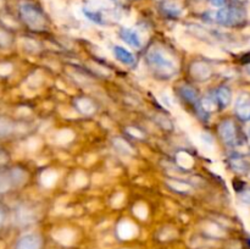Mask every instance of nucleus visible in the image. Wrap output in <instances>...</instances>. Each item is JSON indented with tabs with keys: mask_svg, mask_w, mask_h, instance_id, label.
I'll return each mask as SVG.
<instances>
[{
	"mask_svg": "<svg viewBox=\"0 0 250 249\" xmlns=\"http://www.w3.org/2000/svg\"><path fill=\"white\" fill-rule=\"evenodd\" d=\"M146 61L151 71L160 78L167 80L177 73V65L172 56L165 49L158 45L149 49L146 53Z\"/></svg>",
	"mask_w": 250,
	"mask_h": 249,
	"instance_id": "1",
	"label": "nucleus"
},
{
	"mask_svg": "<svg viewBox=\"0 0 250 249\" xmlns=\"http://www.w3.org/2000/svg\"><path fill=\"white\" fill-rule=\"evenodd\" d=\"M210 22L222 24V26H236L242 23L246 19V14L243 10L237 7H220L216 11H210L205 15Z\"/></svg>",
	"mask_w": 250,
	"mask_h": 249,
	"instance_id": "2",
	"label": "nucleus"
},
{
	"mask_svg": "<svg viewBox=\"0 0 250 249\" xmlns=\"http://www.w3.org/2000/svg\"><path fill=\"white\" fill-rule=\"evenodd\" d=\"M20 14H21L22 20L24 23L32 29H43L45 27V17H44L43 12L38 9L34 4L31 2H23L20 6Z\"/></svg>",
	"mask_w": 250,
	"mask_h": 249,
	"instance_id": "3",
	"label": "nucleus"
},
{
	"mask_svg": "<svg viewBox=\"0 0 250 249\" xmlns=\"http://www.w3.org/2000/svg\"><path fill=\"white\" fill-rule=\"evenodd\" d=\"M220 134H221L222 139L227 145H234L237 141V131L234 124L231 120H225L220 124Z\"/></svg>",
	"mask_w": 250,
	"mask_h": 249,
	"instance_id": "4",
	"label": "nucleus"
},
{
	"mask_svg": "<svg viewBox=\"0 0 250 249\" xmlns=\"http://www.w3.org/2000/svg\"><path fill=\"white\" fill-rule=\"evenodd\" d=\"M42 238L36 233H29L17 241L15 249H41Z\"/></svg>",
	"mask_w": 250,
	"mask_h": 249,
	"instance_id": "5",
	"label": "nucleus"
},
{
	"mask_svg": "<svg viewBox=\"0 0 250 249\" xmlns=\"http://www.w3.org/2000/svg\"><path fill=\"white\" fill-rule=\"evenodd\" d=\"M190 75L197 81H207L211 76V67L207 62L195 61L190 66Z\"/></svg>",
	"mask_w": 250,
	"mask_h": 249,
	"instance_id": "6",
	"label": "nucleus"
},
{
	"mask_svg": "<svg viewBox=\"0 0 250 249\" xmlns=\"http://www.w3.org/2000/svg\"><path fill=\"white\" fill-rule=\"evenodd\" d=\"M234 110H236L237 115L239 119L249 120L250 117V100L247 94H241L236 100V105H234Z\"/></svg>",
	"mask_w": 250,
	"mask_h": 249,
	"instance_id": "7",
	"label": "nucleus"
},
{
	"mask_svg": "<svg viewBox=\"0 0 250 249\" xmlns=\"http://www.w3.org/2000/svg\"><path fill=\"white\" fill-rule=\"evenodd\" d=\"M121 38L122 41L126 42L128 45H131L132 48H141L143 41H142V37L136 29L132 28H122L121 29Z\"/></svg>",
	"mask_w": 250,
	"mask_h": 249,
	"instance_id": "8",
	"label": "nucleus"
},
{
	"mask_svg": "<svg viewBox=\"0 0 250 249\" xmlns=\"http://www.w3.org/2000/svg\"><path fill=\"white\" fill-rule=\"evenodd\" d=\"M114 54H115V58H116L119 61H121L122 63H125V65H133L134 61H136L133 54L129 53L127 49L122 48V46H119V45L115 46Z\"/></svg>",
	"mask_w": 250,
	"mask_h": 249,
	"instance_id": "9",
	"label": "nucleus"
},
{
	"mask_svg": "<svg viewBox=\"0 0 250 249\" xmlns=\"http://www.w3.org/2000/svg\"><path fill=\"white\" fill-rule=\"evenodd\" d=\"M75 105L78 109V111L84 115H92L95 111L94 103L88 98H78L75 100Z\"/></svg>",
	"mask_w": 250,
	"mask_h": 249,
	"instance_id": "10",
	"label": "nucleus"
},
{
	"mask_svg": "<svg viewBox=\"0 0 250 249\" xmlns=\"http://www.w3.org/2000/svg\"><path fill=\"white\" fill-rule=\"evenodd\" d=\"M181 94L182 97L187 100L189 104H192L193 106L200 107V102L199 98H198V93L195 92V89H193L192 87H188V85H185V87L181 88ZM202 109V107H200Z\"/></svg>",
	"mask_w": 250,
	"mask_h": 249,
	"instance_id": "11",
	"label": "nucleus"
},
{
	"mask_svg": "<svg viewBox=\"0 0 250 249\" xmlns=\"http://www.w3.org/2000/svg\"><path fill=\"white\" fill-rule=\"evenodd\" d=\"M231 90L227 87H221L216 90V94H215V99H216L217 104L221 105L222 107L229 106V103H231Z\"/></svg>",
	"mask_w": 250,
	"mask_h": 249,
	"instance_id": "12",
	"label": "nucleus"
},
{
	"mask_svg": "<svg viewBox=\"0 0 250 249\" xmlns=\"http://www.w3.org/2000/svg\"><path fill=\"white\" fill-rule=\"evenodd\" d=\"M163 11L170 17H178L182 14V9L175 1H165L163 4Z\"/></svg>",
	"mask_w": 250,
	"mask_h": 249,
	"instance_id": "13",
	"label": "nucleus"
},
{
	"mask_svg": "<svg viewBox=\"0 0 250 249\" xmlns=\"http://www.w3.org/2000/svg\"><path fill=\"white\" fill-rule=\"evenodd\" d=\"M112 143H114V146L116 148V150L119 151V153L124 154V155H132V154L134 153L133 148H132L125 139L116 137V138H114Z\"/></svg>",
	"mask_w": 250,
	"mask_h": 249,
	"instance_id": "14",
	"label": "nucleus"
},
{
	"mask_svg": "<svg viewBox=\"0 0 250 249\" xmlns=\"http://www.w3.org/2000/svg\"><path fill=\"white\" fill-rule=\"evenodd\" d=\"M10 178H11L12 185H22L24 182V180L27 178L26 172L23 170H21L20 167H15L10 171Z\"/></svg>",
	"mask_w": 250,
	"mask_h": 249,
	"instance_id": "15",
	"label": "nucleus"
},
{
	"mask_svg": "<svg viewBox=\"0 0 250 249\" xmlns=\"http://www.w3.org/2000/svg\"><path fill=\"white\" fill-rule=\"evenodd\" d=\"M231 165L233 167L234 171L239 173H244L248 171V161L244 158H233L231 160Z\"/></svg>",
	"mask_w": 250,
	"mask_h": 249,
	"instance_id": "16",
	"label": "nucleus"
},
{
	"mask_svg": "<svg viewBox=\"0 0 250 249\" xmlns=\"http://www.w3.org/2000/svg\"><path fill=\"white\" fill-rule=\"evenodd\" d=\"M12 186L11 178H10L9 172H4V171H0V194L2 193H6L10 189V187Z\"/></svg>",
	"mask_w": 250,
	"mask_h": 249,
	"instance_id": "17",
	"label": "nucleus"
},
{
	"mask_svg": "<svg viewBox=\"0 0 250 249\" xmlns=\"http://www.w3.org/2000/svg\"><path fill=\"white\" fill-rule=\"evenodd\" d=\"M216 99L211 97H204L202 99V102H200V107H202V110H204V111L207 112L214 111V110L216 109Z\"/></svg>",
	"mask_w": 250,
	"mask_h": 249,
	"instance_id": "18",
	"label": "nucleus"
},
{
	"mask_svg": "<svg viewBox=\"0 0 250 249\" xmlns=\"http://www.w3.org/2000/svg\"><path fill=\"white\" fill-rule=\"evenodd\" d=\"M177 163L180 164L182 167L189 168V167H192V166H193V158L189 155V154L182 151V153H178Z\"/></svg>",
	"mask_w": 250,
	"mask_h": 249,
	"instance_id": "19",
	"label": "nucleus"
},
{
	"mask_svg": "<svg viewBox=\"0 0 250 249\" xmlns=\"http://www.w3.org/2000/svg\"><path fill=\"white\" fill-rule=\"evenodd\" d=\"M56 172L55 171H51V170H48L45 171V172L42 175V182H43L44 186H53L54 183H55L56 181Z\"/></svg>",
	"mask_w": 250,
	"mask_h": 249,
	"instance_id": "20",
	"label": "nucleus"
},
{
	"mask_svg": "<svg viewBox=\"0 0 250 249\" xmlns=\"http://www.w3.org/2000/svg\"><path fill=\"white\" fill-rule=\"evenodd\" d=\"M83 12H84L85 17H87V19H89L90 21L95 22V23H103L102 15H100L98 11H93V10H89L85 7V9H83Z\"/></svg>",
	"mask_w": 250,
	"mask_h": 249,
	"instance_id": "21",
	"label": "nucleus"
},
{
	"mask_svg": "<svg viewBox=\"0 0 250 249\" xmlns=\"http://www.w3.org/2000/svg\"><path fill=\"white\" fill-rule=\"evenodd\" d=\"M11 36L4 28H0V46H9L11 44Z\"/></svg>",
	"mask_w": 250,
	"mask_h": 249,
	"instance_id": "22",
	"label": "nucleus"
},
{
	"mask_svg": "<svg viewBox=\"0 0 250 249\" xmlns=\"http://www.w3.org/2000/svg\"><path fill=\"white\" fill-rule=\"evenodd\" d=\"M168 183L177 192H187V190H189V186H187L183 182H180V181H170Z\"/></svg>",
	"mask_w": 250,
	"mask_h": 249,
	"instance_id": "23",
	"label": "nucleus"
},
{
	"mask_svg": "<svg viewBox=\"0 0 250 249\" xmlns=\"http://www.w3.org/2000/svg\"><path fill=\"white\" fill-rule=\"evenodd\" d=\"M10 129H11L10 122L6 121L5 119H0V136H4V134L9 133Z\"/></svg>",
	"mask_w": 250,
	"mask_h": 249,
	"instance_id": "24",
	"label": "nucleus"
},
{
	"mask_svg": "<svg viewBox=\"0 0 250 249\" xmlns=\"http://www.w3.org/2000/svg\"><path fill=\"white\" fill-rule=\"evenodd\" d=\"M200 139H202V142L204 143V145H208L210 146V148H214V139H212V137L210 136V134L208 133H202V136H200Z\"/></svg>",
	"mask_w": 250,
	"mask_h": 249,
	"instance_id": "25",
	"label": "nucleus"
},
{
	"mask_svg": "<svg viewBox=\"0 0 250 249\" xmlns=\"http://www.w3.org/2000/svg\"><path fill=\"white\" fill-rule=\"evenodd\" d=\"M161 102H163V104L165 105L166 107H172L173 106L172 98H171L168 94H166L165 92H164L163 94H161Z\"/></svg>",
	"mask_w": 250,
	"mask_h": 249,
	"instance_id": "26",
	"label": "nucleus"
},
{
	"mask_svg": "<svg viewBox=\"0 0 250 249\" xmlns=\"http://www.w3.org/2000/svg\"><path fill=\"white\" fill-rule=\"evenodd\" d=\"M210 2H211L214 6H217V7H224L225 5H226L227 0H209Z\"/></svg>",
	"mask_w": 250,
	"mask_h": 249,
	"instance_id": "27",
	"label": "nucleus"
},
{
	"mask_svg": "<svg viewBox=\"0 0 250 249\" xmlns=\"http://www.w3.org/2000/svg\"><path fill=\"white\" fill-rule=\"evenodd\" d=\"M2 219H4V212H2V209L0 208V225H1Z\"/></svg>",
	"mask_w": 250,
	"mask_h": 249,
	"instance_id": "28",
	"label": "nucleus"
},
{
	"mask_svg": "<svg viewBox=\"0 0 250 249\" xmlns=\"http://www.w3.org/2000/svg\"><path fill=\"white\" fill-rule=\"evenodd\" d=\"M2 6H4V0H0V9H1Z\"/></svg>",
	"mask_w": 250,
	"mask_h": 249,
	"instance_id": "29",
	"label": "nucleus"
}]
</instances>
